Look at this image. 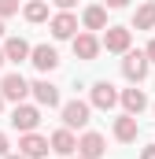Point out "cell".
Here are the masks:
<instances>
[{
  "mask_svg": "<svg viewBox=\"0 0 155 159\" xmlns=\"http://www.w3.org/2000/svg\"><path fill=\"white\" fill-rule=\"evenodd\" d=\"M4 63H7V56H4V44H0V67H4Z\"/></svg>",
  "mask_w": 155,
  "mask_h": 159,
  "instance_id": "cell-26",
  "label": "cell"
},
{
  "mask_svg": "<svg viewBox=\"0 0 155 159\" xmlns=\"http://www.w3.org/2000/svg\"><path fill=\"white\" fill-rule=\"evenodd\" d=\"M148 70H152V59H148V52H126V59H122V74L133 81V85H140V81L148 78Z\"/></svg>",
  "mask_w": 155,
  "mask_h": 159,
  "instance_id": "cell-1",
  "label": "cell"
},
{
  "mask_svg": "<svg viewBox=\"0 0 155 159\" xmlns=\"http://www.w3.org/2000/svg\"><path fill=\"white\" fill-rule=\"evenodd\" d=\"M48 148H52V141L41 137V133H22V137H19V152H22L26 159H44Z\"/></svg>",
  "mask_w": 155,
  "mask_h": 159,
  "instance_id": "cell-4",
  "label": "cell"
},
{
  "mask_svg": "<svg viewBox=\"0 0 155 159\" xmlns=\"http://www.w3.org/2000/svg\"><path fill=\"white\" fill-rule=\"evenodd\" d=\"M144 52H148V59H152V63H155V37L148 41V48H144Z\"/></svg>",
  "mask_w": 155,
  "mask_h": 159,
  "instance_id": "cell-23",
  "label": "cell"
},
{
  "mask_svg": "<svg viewBox=\"0 0 155 159\" xmlns=\"http://www.w3.org/2000/svg\"><path fill=\"white\" fill-rule=\"evenodd\" d=\"M115 104H122V93H118L111 81H96V85H92V107H100V111H111Z\"/></svg>",
  "mask_w": 155,
  "mask_h": 159,
  "instance_id": "cell-6",
  "label": "cell"
},
{
  "mask_svg": "<svg viewBox=\"0 0 155 159\" xmlns=\"http://www.w3.org/2000/svg\"><path fill=\"white\" fill-rule=\"evenodd\" d=\"M140 159H155V144H148V148L140 152Z\"/></svg>",
  "mask_w": 155,
  "mask_h": 159,
  "instance_id": "cell-22",
  "label": "cell"
},
{
  "mask_svg": "<svg viewBox=\"0 0 155 159\" xmlns=\"http://www.w3.org/2000/svg\"><path fill=\"white\" fill-rule=\"evenodd\" d=\"M122 107H126V115H140V111L148 107L144 89H126V93H122Z\"/></svg>",
  "mask_w": 155,
  "mask_h": 159,
  "instance_id": "cell-15",
  "label": "cell"
},
{
  "mask_svg": "<svg viewBox=\"0 0 155 159\" xmlns=\"http://www.w3.org/2000/svg\"><path fill=\"white\" fill-rule=\"evenodd\" d=\"M52 37L55 41H74L78 37V19L70 11H59V15L52 19Z\"/></svg>",
  "mask_w": 155,
  "mask_h": 159,
  "instance_id": "cell-10",
  "label": "cell"
},
{
  "mask_svg": "<svg viewBox=\"0 0 155 159\" xmlns=\"http://www.w3.org/2000/svg\"><path fill=\"white\" fill-rule=\"evenodd\" d=\"M133 26L137 30H155V0H144L133 15Z\"/></svg>",
  "mask_w": 155,
  "mask_h": 159,
  "instance_id": "cell-18",
  "label": "cell"
},
{
  "mask_svg": "<svg viewBox=\"0 0 155 159\" xmlns=\"http://www.w3.org/2000/svg\"><path fill=\"white\" fill-rule=\"evenodd\" d=\"M81 22H85V30H107V7H100V4L85 7Z\"/></svg>",
  "mask_w": 155,
  "mask_h": 159,
  "instance_id": "cell-17",
  "label": "cell"
},
{
  "mask_svg": "<svg viewBox=\"0 0 155 159\" xmlns=\"http://www.w3.org/2000/svg\"><path fill=\"white\" fill-rule=\"evenodd\" d=\"M52 4H55V7H59V11H70V7H74L78 0H52Z\"/></svg>",
  "mask_w": 155,
  "mask_h": 159,
  "instance_id": "cell-21",
  "label": "cell"
},
{
  "mask_svg": "<svg viewBox=\"0 0 155 159\" xmlns=\"http://www.w3.org/2000/svg\"><path fill=\"white\" fill-rule=\"evenodd\" d=\"M4 159H26V156H22V152H19V156H4Z\"/></svg>",
  "mask_w": 155,
  "mask_h": 159,
  "instance_id": "cell-27",
  "label": "cell"
},
{
  "mask_svg": "<svg viewBox=\"0 0 155 159\" xmlns=\"http://www.w3.org/2000/svg\"><path fill=\"white\" fill-rule=\"evenodd\" d=\"M15 11H19V0H0V19H7Z\"/></svg>",
  "mask_w": 155,
  "mask_h": 159,
  "instance_id": "cell-20",
  "label": "cell"
},
{
  "mask_svg": "<svg viewBox=\"0 0 155 159\" xmlns=\"http://www.w3.org/2000/svg\"><path fill=\"white\" fill-rule=\"evenodd\" d=\"M0 93H4V100L22 104V100L30 96V81L22 78V74H4V81H0Z\"/></svg>",
  "mask_w": 155,
  "mask_h": 159,
  "instance_id": "cell-7",
  "label": "cell"
},
{
  "mask_svg": "<svg viewBox=\"0 0 155 159\" xmlns=\"http://www.w3.org/2000/svg\"><path fill=\"white\" fill-rule=\"evenodd\" d=\"M74 159H85V156H74Z\"/></svg>",
  "mask_w": 155,
  "mask_h": 159,
  "instance_id": "cell-30",
  "label": "cell"
},
{
  "mask_svg": "<svg viewBox=\"0 0 155 159\" xmlns=\"http://www.w3.org/2000/svg\"><path fill=\"white\" fill-rule=\"evenodd\" d=\"M30 63H33L37 70H55V67H59V52H55L52 44H37V48L30 52Z\"/></svg>",
  "mask_w": 155,
  "mask_h": 159,
  "instance_id": "cell-13",
  "label": "cell"
},
{
  "mask_svg": "<svg viewBox=\"0 0 155 159\" xmlns=\"http://www.w3.org/2000/svg\"><path fill=\"white\" fill-rule=\"evenodd\" d=\"M11 126H15L19 133H33V129L41 126V107H33V104H15Z\"/></svg>",
  "mask_w": 155,
  "mask_h": 159,
  "instance_id": "cell-2",
  "label": "cell"
},
{
  "mask_svg": "<svg viewBox=\"0 0 155 159\" xmlns=\"http://www.w3.org/2000/svg\"><path fill=\"white\" fill-rule=\"evenodd\" d=\"M30 52H33V48H30L22 37H7V41H4V56H7L11 63H22V59H30Z\"/></svg>",
  "mask_w": 155,
  "mask_h": 159,
  "instance_id": "cell-16",
  "label": "cell"
},
{
  "mask_svg": "<svg viewBox=\"0 0 155 159\" xmlns=\"http://www.w3.org/2000/svg\"><path fill=\"white\" fill-rule=\"evenodd\" d=\"M7 156V137H4V133H0V159Z\"/></svg>",
  "mask_w": 155,
  "mask_h": 159,
  "instance_id": "cell-24",
  "label": "cell"
},
{
  "mask_svg": "<svg viewBox=\"0 0 155 159\" xmlns=\"http://www.w3.org/2000/svg\"><path fill=\"white\" fill-rule=\"evenodd\" d=\"M0 107H4V93H0Z\"/></svg>",
  "mask_w": 155,
  "mask_h": 159,
  "instance_id": "cell-29",
  "label": "cell"
},
{
  "mask_svg": "<svg viewBox=\"0 0 155 159\" xmlns=\"http://www.w3.org/2000/svg\"><path fill=\"white\" fill-rule=\"evenodd\" d=\"M89 111H92V104H85V100H67V104H63V126H67V129L89 126Z\"/></svg>",
  "mask_w": 155,
  "mask_h": 159,
  "instance_id": "cell-3",
  "label": "cell"
},
{
  "mask_svg": "<svg viewBox=\"0 0 155 159\" xmlns=\"http://www.w3.org/2000/svg\"><path fill=\"white\" fill-rule=\"evenodd\" d=\"M0 37H4V19H0Z\"/></svg>",
  "mask_w": 155,
  "mask_h": 159,
  "instance_id": "cell-28",
  "label": "cell"
},
{
  "mask_svg": "<svg viewBox=\"0 0 155 159\" xmlns=\"http://www.w3.org/2000/svg\"><path fill=\"white\" fill-rule=\"evenodd\" d=\"M129 44H133V30H126V26H107V34H104V48H107V52L126 56Z\"/></svg>",
  "mask_w": 155,
  "mask_h": 159,
  "instance_id": "cell-5",
  "label": "cell"
},
{
  "mask_svg": "<svg viewBox=\"0 0 155 159\" xmlns=\"http://www.w3.org/2000/svg\"><path fill=\"white\" fill-rule=\"evenodd\" d=\"M48 141H52V152H55V156H74L78 152V137H74V129H67V126L55 129Z\"/></svg>",
  "mask_w": 155,
  "mask_h": 159,
  "instance_id": "cell-12",
  "label": "cell"
},
{
  "mask_svg": "<svg viewBox=\"0 0 155 159\" xmlns=\"http://www.w3.org/2000/svg\"><path fill=\"white\" fill-rule=\"evenodd\" d=\"M137 133H140V126H137V115H118V119H115V137L122 141V144L137 141Z\"/></svg>",
  "mask_w": 155,
  "mask_h": 159,
  "instance_id": "cell-14",
  "label": "cell"
},
{
  "mask_svg": "<svg viewBox=\"0 0 155 159\" xmlns=\"http://www.w3.org/2000/svg\"><path fill=\"white\" fill-rule=\"evenodd\" d=\"M100 48H104V41L96 37V34H78L74 37V56L78 59H96Z\"/></svg>",
  "mask_w": 155,
  "mask_h": 159,
  "instance_id": "cell-11",
  "label": "cell"
},
{
  "mask_svg": "<svg viewBox=\"0 0 155 159\" xmlns=\"http://www.w3.org/2000/svg\"><path fill=\"white\" fill-rule=\"evenodd\" d=\"M22 15H26V22H44L48 19V0H30L22 7Z\"/></svg>",
  "mask_w": 155,
  "mask_h": 159,
  "instance_id": "cell-19",
  "label": "cell"
},
{
  "mask_svg": "<svg viewBox=\"0 0 155 159\" xmlns=\"http://www.w3.org/2000/svg\"><path fill=\"white\" fill-rule=\"evenodd\" d=\"M126 4H129V0H107V7H115V11H118V7H126Z\"/></svg>",
  "mask_w": 155,
  "mask_h": 159,
  "instance_id": "cell-25",
  "label": "cell"
},
{
  "mask_svg": "<svg viewBox=\"0 0 155 159\" xmlns=\"http://www.w3.org/2000/svg\"><path fill=\"white\" fill-rule=\"evenodd\" d=\"M104 152H107V141H104L100 133H92V129H89V133H81V137H78V156H85V159H100Z\"/></svg>",
  "mask_w": 155,
  "mask_h": 159,
  "instance_id": "cell-9",
  "label": "cell"
},
{
  "mask_svg": "<svg viewBox=\"0 0 155 159\" xmlns=\"http://www.w3.org/2000/svg\"><path fill=\"white\" fill-rule=\"evenodd\" d=\"M30 96L37 100L41 107H59V85H52L48 78H37L30 85Z\"/></svg>",
  "mask_w": 155,
  "mask_h": 159,
  "instance_id": "cell-8",
  "label": "cell"
}]
</instances>
